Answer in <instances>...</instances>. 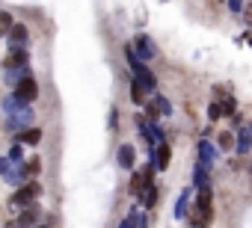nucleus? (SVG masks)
Returning <instances> with one entry per match:
<instances>
[{"label": "nucleus", "instance_id": "1", "mask_svg": "<svg viewBox=\"0 0 252 228\" xmlns=\"http://www.w3.org/2000/svg\"><path fill=\"white\" fill-rule=\"evenodd\" d=\"M211 216H214V204H211V190H205V193H199L196 196V207H193V228H205L208 222H211Z\"/></svg>", "mask_w": 252, "mask_h": 228}, {"label": "nucleus", "instance_id": "2", "mask_svg": "<svg viewBox=\"0 0 252 228\" xmlns=\"http://www.w3.org/2000/svg\"><path fill=\"white\" fill-rule=\"evenodd\" d=\"M42 196V187L36 184V181H30V184H24L21 190H15L12 193V199H9V204H15V207H30V204H36V199Z\"/></svg>", "mask_w": 252, "mask_h": 228}, {"label": "nucleus", "instance_id": "3", "mask_svg": "<svg viewBox=\"0 0 252 228\" xmlns=\"http://www.w3.org/2000/svg\"><path fill=\"white\" fill-rule=\"evenodd\" d=\"M36 95H39V83H36V77H24V80L15 83L12 101H15V104H30V101H36Z\"/></svg>", "mask_w": 252, "mask_h": 228}, {"label": "nucleus", "instance_id": "4", "mask_svg": "<svg viewBox=\"0 0 252 228\" xmlns=\"http://www.w3.org/2000/svg\"><path fill=\"white\" fill-rule=\"evenodd\" d=\"M131 51H134V57H137L143 65H146V59H152V57H155V48H152V39H149V36H137Z\"/></svg>", "mask_w": 252, "mask_h": 228}, {"label": "nucleus", "instance_id": "5", "mask_svg": "<svg viewBox=\"0 0 252 228\" xmlns=\"http://www.w3.org/2000/svg\"><path fill=\"white\" fill-rule=\"evenodd\" d=\"M39 219H42L39 204H30V207H24V210H21V216L15 219V225H18V228H36V225H39Z\"/></svg>", "mask_w": 252, "mask_h": 228}, {"label": "nucleus", "instance_id": "6", "mask_svg": "<svg viewBox=\"0 0 252 228\" xmlns=\"http://www.w3.org/2000/svg\"><path fill=\"white\" fill-rule=\"evenodd\" d=\"M146 113H149V119L155 122V119H160V116H169L172 113V104L166 101V98H160V95H155V101L146 107Z\"/></svg>", "mask_w": 252, "mask_h": 228}, {"label": "nucleus", "instance_id": "7", "mask_svg": "<svg viewBox=\"0 0 252 228\" xmlns=\"http://www.w3.org/2000/svg\"><path fill=\"white\" fill-rule=\"evenodd\" d=\"M169 160H172V148H169L166 142L155 145V151H152V163H155L158 169H166V166H169Z\"/></svg>", "mask_w": 252, "mask_h": 228}, {"label": "nucleus", "instance_id": "8", "mask_svg": "<svg viewBox=\"0 0 252 228\" xmlns=\"http://www.w3.org/2000/svg\"><path fill=\"white\" fill-rule=\"evenodd\" d=\"M214 157H217L214 145H211L208 140H202V142H199V166H202V169H211V166H214Z\"/></svg>", "mask_w": 252, "mask_h": 228}, {"label": "nucleus", "instance_id": "9", "mask_svg": "<svg viewBox=\"0 0 252 228\" xmlns=\"http://www.w3.org/2000/svg\"><path fill=\"white\" fill-rule=\"evenodd\" d=\"M134 160H137L134 145H119V166L122 169H134Z\"/></svg>", "mask_w": 252, "mask_h": 228}, {"label": "nucleus", "instance_id": "10", "mask_svg": "<svg viewBox=\"0 0 252 228\" xmlns=\"http://www.w3.org/2000/svg\"><path fill=\"white\" fill-rule=\"evenodd\" d=\"M252 151V128H243L237 134V154H249Z\"/></svg>", "mask_w": 252, "mask_h": 228}, {"label": "nucleus", "instance_id": "11", "mask_svg": "<svg viewBox=\"0 0 252 228\" xmlns=\"http://www.w3.org/2000/svg\"><path fill=\"white\" fill-rule=\"evenodd\" d=\"M137 83L143 86V92H155V89H158V80H155V74H152L149 68H143V71L137 74Z\"/></svg>", "mask_w": 252, "mask_h": 228}, {"label": "nucleus", "instance_id": "12", "mask_svg": "<svg viewBox=\"0 0 252 228\" xmlns=\"http://www.w3.org/2000/svg\"><path fill=\"white\" fill-rule=\"evenodd\" d=\"M193 184H196V190H199V193L211 190V178H208V169L196 166V172H193Z\"/></svg>", "mask_w": 252, "mask_h": 228}, {"label": "nucleus", "instance_id": "13", "mask_svg": "<svg viewBox=\"0 0 252 228\" xmlns=\"http://www.w3.org/2000/svg\"><path fill=\"white\" fill-rule=\"evenodd\" d=\"M24 145H39V140H42V131L39 128H27V131H21V137H18Z\"/></svg>", "mask_w": 252, "mask_h": 228}, {"label": "nucleus", "instance_id": "14", "mask_svg": "<svg viewBox=\"0 0 252 228\" xmlns=\"http://www.w3.org/2000/svg\"><path fill=\"white\" fill-rule=\"evenodd\" d=\"M155 201H158V184H155V181H149V184H146L143 204H146V207H155Z\"/></svg>", "mask_w": 252, "mask_h": 228}, {"label": "nucleus", "instance_id": "15", "mask_svg": "<svg viewBox=\"0 0 252 228\" xmlns=\"http://www.w3.org/2000/svg\"><path fill=\"white\" fill-rule=\"evenodd\" d=\"M187 201H190V190H184L178 196V204H175V219H184L187 216Z\"/></svg>", "mask_w": 252, "mask_h": 228}, {"label": "nucleus", "instance_id": "16", "mask_svg": "<svg viewBox=\"0 0 252 228\" xmlns=\"http://www.w3.org/2000/svg\"><path fill=\"white\" fill-rule=\"evenodd\" d=\"M234 113H237V104H234V98H225V101L220 104V116H231V119H234Z\"/></svg>", "mask_w": 252, "mask_h": 228}, {"label": "nucleus", "instance_id": "17", "mask_svg": "<svg viewBox=\"0 0 252 228\" xmlns=\"http://www.w3.org/2000/svg\"><path fill=\"white\" fill-rule=\"evenodd\" d=\"M9 30H12V15L0 12V36H9Z\"/></svg>", "mask_w": 252, "mask_h": 228}, {"label": "nucleus", "instance_id": "18", "mask_svg": "<svg viewBox=\"0 0 252 228\" xmlns=\"http://www.w3.org/2000/svg\"><path fill=\"white\" fill-rule=\"evenodd\" d=\"M143 95H146V92H143V86L134 80V86H131V101H134V104H143Z\"/></svg>", "mask_w": 252, "mask_h": 228}, {"label": "nucleus", "instance_id": "19", "mask_svg": "<svg viewBox=\"0 0 252 228\" xmlns=\"http://www.w3.org/2000/svg\"><path fill=\"white\" fill-rule=\"evenodd\" d=\"M234 145V134L231 131H222L220 134V148H231Z\"/></svg>", "mask_w": 252, "mask_h": 228}, {"label": "nucleus", "instance_id": "20", "mask_svg": "<svg viewBox=\"0 0 252 228\" xmlns=\"http://www.w3.org/2000/svg\"><path fill=\"white\" fill-rule=\"evenodd\" d=\"M39 169H42V160H39V157L27 160V166H24V172H27V175H39Z\"/></svg>", "mask_w": 252, "mask_h": 228}, {"label": "nucleus", "instance_id": "21", "mask_svg": "<svg viewBox=\"0 0 252 228\" xmlns=\"http://www.w3.org/2000/svg\"><path fill=\"white\" fill-rule=\"evenodd\" d=\"M208 119H211V122L220 119V104H211V107H208Z\"/></svg>", "mask_w": 252, "mask_h": 228}, {"label": "nucleus", "instance_id": "22", "mask_svg": "<svg viewBox=\"0 0 252 228\" xmlns=\"http://www.w3.org/2000/svg\"><path fill=\"white\" fill-rule=\"evenodd\" d=\"M228 9H231V12H243V3H240V0H231Z\"/></svg>", "mask_w": 252, "mask_h": 228}, {"label": "nucleus", "instance_id": "23", "mask_svg": "<svg viewBox=\"0 0 252 228\" xmlns=\"http://www.w3.org/2000/svg\"><path fill=\"white\" fill-rule=\"evenodd\" d=\"M21 157V145H12V151H9V160H18Z\"/></svg>", "mask_w": 252, "mask_h": 228}, {"label": "nucleus", "instance_id": "24", "mask_svg": "<svg viewBox=\"0 0 252 228\" xmlns=\"http://www.w3.org/2000/svg\"><path fill=\"white\" fill-rule=\"evenodd\" d=\"M6 163H9V160H0V172H6Z\"/></svg>", "mask_w": 252, "mask_h": 228}, {"label": "nucleus", "instance_id": "25", "mask_svg": "<svg viewBox=\"0 0 252 228\" xmlns=\"http://www.w3.org/2000/svg\"><path fill=\"white\" fill-rule=\"evenodd\" d=\"M36 228H42V225H36Z\"/></svg>", "mask_w": 252, "mask_h": 228}, {"label": "nucleus", "instance_id": "26", "mask_svg": "<svg viewBox=\"0 0 252 228\" xmlns=\"http://www.w3.org/2000/svg\"><path fill=\"white\" fill-rule=\"evenodd\" d=\"M249 39H252V36H249Z\"/></svg>", "mask_w": 252, "mask_h": 228}]
</instances>
